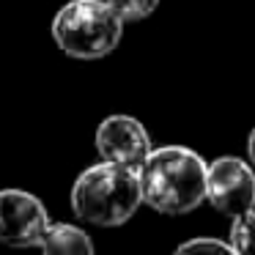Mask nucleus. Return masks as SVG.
<instances>
[{
    "label": "nucleus",
    "mask_w": 255,
    "mask_h": 255,
    "mask_svg": "<svg viewBox=\"0 0 255 255\" xmlns=\"http://www.w3.org/2000/svg\"><path fill=\"white\" fill-rule=\"evenodd\" d=\"M143 203L167 217L195 211L206 200L209 165L187 145H156L140 165Z\"/></svg>",
    "instance_id": "obj_1"
},
{
    "label": "nucleus",
    "mask_w": 255,
    "mask_h": 255,
    "mask_svg": "<svg viewBox=\"0 0 255 255\" xmlns=\"http://www.w3.org/2000/svg\"><path fill=\"white\" fill-rule=\"evenodd\" d=\"M143 206L137 167L102 159L85 167L72 187V211L99 228H116L134 217Z\"/></svg>",
    "instance_id": "obj_2"
},
{
    "label": "nucleus",
    "mask_w": 255,
    "mask_h": 255,
    "mask_svg": "<svg viewBox=\"0 0 255 255\" xmlns=\"http://www.w3.org/2000/svg\"><path fill=\"white\" fill-rule=\"evenodd\" d=\"M124 25L107 0H69L52 17V39L74 61H99L121 44Z\"/></svg>",
    "instance_id": "obj_3"
},
{
    "label": "nucleus",
    "mask_w": 255,
    "mask_h": 255,
    "mask_svg": "<svg viewBox=\"0 0 255 255\" xmlns=\"http://www.w3.org/2000/svg\"><path fill=\"white\" fill-rule=\"evenodd\" d=\"M206 200L231 220L255 209V167L250 159L217 156L206 176Z\"/></svg>",
    "instance_id": "obj_4"
},
{
    "label": "nucleus",
    "mask_w": 255,
    "mask_h": 255,
    "mask_svg": "<svg viewBox=\"0 0 255 255\" xmlns=\"http://www.w3.org/2000/svg\"><path fill=\"white\" fill-rule=\"evenodd\" d=\"M50 225L47 206L28 189H0V242L8 247H39Z\"/></svg>",
    "instance_id": "obj_5"
},
{
    "label": "nucleus",
    "mask_w": 255,
    "mask_h": 255,
    "mask_svg": "<svg viewBox=\"0 0 255 255\" xmlns=\"http://www.w3.org/2000/svg\"><path fill=\"white\" fill-rule=\"evenodd\" d=\"M154 143L145 127L132 116H107L96 129V151L102 159L137 167L151 154Z\"/></svg>",
    "instance_id": "obj_6"
},
{
    "label": "nucleus",
    "mask_w": 255,
    "mask_h": 255,
    "mask_svg": "<svg viewBox=\"0 0 255 255\" xmlns=\"http://www.w3.org/2000/svg\"><path fill=\"white\" fill-rule=\"evenodd\" d=\"M39 250H44L47 255H91L94 253V242L77 225L50 222L39 242Z\"/></svg>",
    "instance_id": "obj_7"
},
{
    "label": "nucleus",
    "mask_w": 255,
    "mask_h": 255,
    "mask_svg": "<svg viewBox=\"0 0 255 255\" xmlns=\"http://www.w3.org/2000/svg\"><path fill=\"white\" fill-rule=\"evenodd\" d=\"M228 242L233 253H255V209L233 217Z\"/></svg>",
    "instance_id": "obj_8"
},
{
    "label": "nucleus",
    "mask_w": 255,
    "mask_h": 255,
    "mask_svg": "<svg viewBox=\"0 0 255 255\" xmlns=\"http://www.w3.org/2000/svg\"><path fill=\"white\" fill-rule=\"evenodd\" d=\"M113 6V11L124 19V22H140V19H148L156 11L159 0H107Z\"/></svg>",
    "instance_id": "obj_9"
},
{
    "label": "nucleus",
    "mask_w": 255,
    "mask_h": 255,
    "mask_svg": "<svg viewBox=\"0 0 255 255\" xmlns=\"http://www.w3.org/2000/svg\"><path fill=\"white\" fill-rule=\"evenodd\" d=\"M195 250H220V253H233L231 242H222V239H211V236L189 239V242L178 244L176 253H195Z\"/></svg>",
    "instance_id": "obj_10"
},
{
    "label": "nucleus",
    "mask_w": 255,
    "mask_h": 255,
    "mask_svg": "<svg viewBox=\"0 0 255 255\" xmlns=\"http://www.w3.org/2000/svg\"><path fill=\"white\" fill-rule=\"evenodd\" d=\"M247 159H250V165L255 167V127H253V132L247 134Z\"/></svg>",
    "instance_id": "obj_11"
}]
</instances>
